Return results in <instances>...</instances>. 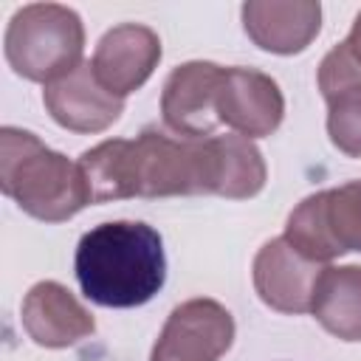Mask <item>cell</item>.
<instances>
[{
    "instance_id": "cell-17",
    "label": "cell",
    "mask_w": 361,
    "mask_h": 361,
    "mask_svg": "<svg viewBox=\"0 0 361 361\" xmlns=\"http://www.w3.org/2000/svg\"><path fill=\"white\" fill-rule=\"evenodd\" d=\"M344 45H347L350 56L355 59V65L361 68V11L355 14V20H353V28H350V34H347Z\"/></svg>"
},
{
    "instance_id": "cell-12",
    "label": "cell",
    "mask_w": 361,
    "mask_h": 361,
    "mask_svg": "<svg viewBox=\"0 0 361 361\" xmlns=\"http://www.w3.org/2000/svg\"><path fill=\"white\" fill-rule=\"evenodd\" d=\"M20 322L28 338L48 350L73 347L96 333L93 313L56 279L31 285L20 307Z\"/></svg>"
},
{
    "instance_id": "cell-13",
    "label": "cell",
    "mask_w": 361,
    "mask_h": 361,
    "mask_svg": "<svg viewBox=\"0 0 361 361\" xmlns=\"http://www.w3.org/2000/svg\"><path fill=\"white\" fill-rule=\"evenodd\" d=\"M240 14L248 39L279 56L302 54L322 28V6L316 0H248Z\"/></svg>"
},
{
    "instance_id": "cell-2",
    "label": "cell",
    "mask_w": 361,
    "mask_h": 361,
    "mask_svg": "<svg viewBox=\"0 0 361 361\" xmlns=\"http://www.w3.org/2000/svg\"><path fill=\"white\" fill-rule=\"evenodd\" d=\"M73 271L82 293L102 307H141L166 282L161 234L141 220L99 223L79 237Z\"/></svg>"
},
{
    "instance_id": "cell-4",
    "label": "cell",
    "mask_w": 361,
    "mask_h": 361,
    "mask_svg": "<svg viewBox=\"0 0 361 361\" xmlns=\"http://www.w3.org/2000/svg\"><path fill=\"white\" fill-rule=\"evenodd\" d=\"M3 51L17 76L51 85L85 62L82 17L62 3H28L11 14Z\"/></svg>"
},
{
    "instance_id": "cell-8",
    "label": "cell",
    "mask_w": 361,
    "mask_h": 361,
    "mask_svg": "<svg viewBox=\"0 0 361 361\" xmlns=\"http://www.w3.org/2000/svg\"><path fill=\"white\" fill-rule=\"evenodd\" d=\"M324 268L327 265L299 254L285 237H274L262 243V248L254 257L251 265L254 290L262 299V305H268L276 313H288V316L310 313L313 293Z\"/></svg>"
},
{
    "instance_id": "cell-10",
    "label": "cell",
    "mask_w": 361,
    "mask_h": 361,
    "mask_svg": "<svg viewBox=\"0 0 361 361\" xmlns=\"http://www.w3.org/2000/svg\"><path fill=\"white\" fill-rule=\"evenodd\" d=\"M164 56L161 37L141 23H121L104 31L93 51V73L96 79L118 99L135 93L147 85L152 71Z\"/></svg>"
},
{
    "instance_id": "cell-16",
    "label": "cell",
    "mask_w": 361,
    "mask_h": 361,
    "mask_svg": "<svg viewBox=\"0 0 361 361\" xmlns=\"http://www.w3.org/2000/svg\"><path fill=\"white\" fill-rule=\"evenodd\" d=\"M214 147V195L228 200H248L265 189L268 166L259 147L237 133L212 135Z\"/></svg>"
},
{
    "instance_id": "cell-9",
    "label": "cell",
    "mask_w": 361,
    "mask_h": 361,
    "mask_svg": "<svg viewBox=\"0 0 361 361\" xmlns=\"http://www.w3.org/2000/svg\"><path fill=\"white\" fill-rule=\"evenodd\" d=\"M220 124L243 138H265L285 118V96L268 73L257 68H223L217 90Z\"/></svg>"
},
{
    "instance_id": "cell-11",
    "label": "cell",
    "mask_w": 361,
    "mask_h": 361,
    "mask_svg": "<svg viewBox=\"0 0 361 361\" xmlns=\"http://www.w3.org/2000/svg\"><path fill=\"white\" fill-rule=\"evenodd\" d=\"M42 104L59 127L71 133H82V135L104 133L124 113V99L113 96L96 79L90 62H82L71 73L45 85Z\"/></svg>"
},
{
    "instance_id": "cell-14",
    "label": "cell",
    "mask_w": 361,
    "mask_h": 361,
    "mask_svg": "<svg viewBox=\"0 0 361 361\" xmlns=\"http://www.w3.org/2000/svg\"><path fill=\"white\" fill-rule=\"evenodd\" d=\"M316 82L327 102L330 144L350 158H361V68L344 42L324 54Z\"/></svg>"
},
{
    "instance_id": "cell-15",
    "label": "cell",
    "mask_w": 361,
    "mask_h": 361,
    "mask_svg": "<svg viewBox=\"0 0 361 361\" xmlns=\"http://www.w3.org/2000/svg\"><path fill=\"white\" fill-rule=\"evenodd\" d=\"M313 319L341 341H361V265H327L313 293Z\"/></svg>"
},
{
    "instance_id": "cell-5",
    "label": "cell",
    "mask_w": 361,
    "mask_h": 361,
    "mask_svg": "<svg viewBox=\"0 0 361 361\" xmlns=\"http://www.w3.org/2000/svg\"><path fill=\"white\" fill-rule=\"evenodd\" d=\"M282 237L322 265L347 251H361V180L319 189L299 200L285 220Z\"/></svg>"
},
{
    "instance_id": "cell-3",
    "label": "cell",
    "mask_w": 361,
    "mask_h": 361,
    "mask_svg": "<svg viewBox=\"0 0 361 361\" xmlns=\"http://www.w3.org/2000/svg\"><path fill=\"white\" fill-rule=\"evenodd\" d=\"M0 189L42 223H65L93 203L79 161L45 147L20 127L0 130Z\"/></svg>"
},
{
    "instance_id": "cell-6",
    "label": "cell",
    "mask_w": 361,
    "mask_h": 361,
    "mask_svg": "<svg viewBox=\"0 0 361 361\" xmlns=\"http://www.w3.org/2000/svg\"><path fill=\"white\" fill-rule=\"evenodd\" d=\"M234 316L209 296L186 299L166 316L149 361H220L234 344Z\"/></svg>"
},
{
    "instance_id": "cell-7",
    "label": "cell",
    "mask_w": 361,
    "mask_h": 361,
    "mask_svg": "<svg viewBox=\"0 0 361 361\" xmlns=\"http://www.w3.org/2000/svg\"><path fill=\"white\" fill-rule=\"evenodd\" d=\"M223 65L192 59L178 68L164 82L161 90V118L169 133L180 138H212L220 127L217 90Z\"/></svg>"
},
{
    "instance_id": "cell-1",
    "label": "cell",
    "mask_w": 361,
    "mask_h": 361,
    "mask_svg": "<svg viewBox=\"0 0 361 361\" xmlns=\"http://www.w3.org/2000/svg\"><path fill=\"white\" fill-rule=\"evenodd\" d=\"M93 203L127 197L214 195L212 138H180L144 127L135 138H107L79 155Z\"/></svg>"
}]
</instances>
